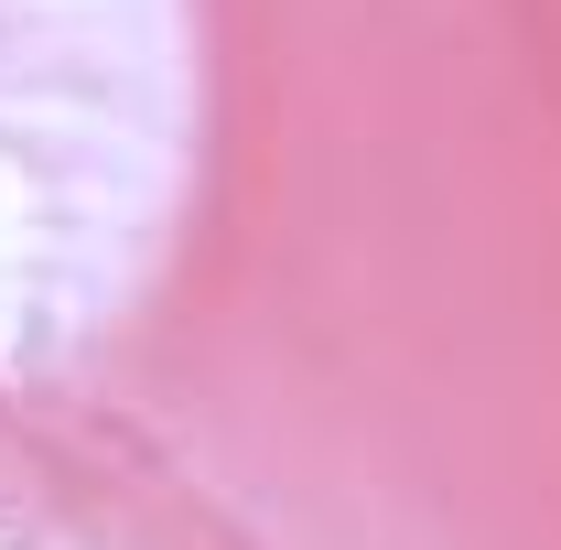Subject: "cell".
<instances>
[]
</instances>
